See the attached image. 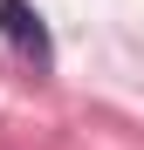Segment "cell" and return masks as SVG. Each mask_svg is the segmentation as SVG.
<instances>
[{"mask_svg": "<svg viewBox=\"0 0 144 150\" xmlns=\"http://www.w3.org/2000/svg\"><path fill=\"white\" fill-rule=\"evenodd\" d=\"M0 34H7V48H14L34 75L55 68V34H48V21H41L34 0H0Z\"/></svg>", "mask_w": 144, "mask_h": 150, "instance_id": "obj_1", "label": "cell"}]
</instances>
